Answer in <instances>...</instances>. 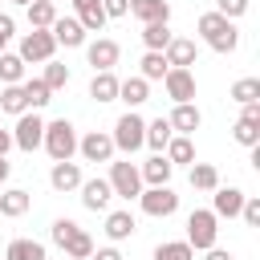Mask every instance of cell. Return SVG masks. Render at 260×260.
<instances>
[{
	"instance_id": "cell-6",
	"label": "cell",
	"mask_w": 260,
	"mask_h": 260,
	"mask_svg": "<svg viewBox=\"0 0 260 260\" xmlns=\"http://www.w3.org/2000/svg\"><path fill=\"white\" fill-rule=\"evenodd\" d=\"M41 138H45V118L37 114V110H24V114H16V130H12V146H20V150H37L41 146Z\"/></svg>"
},
{
	"instance_id": "cell-47",
	"label": "cell",
	"mask_w": 260,
	"mask_h": 260,
	"mask_svg": "<svg viewBox=\"0 0 260 260\" xmlns=\"http://www.w3.org/2000/svg\"><path fill=\"white\" fill-rule=\"evenodd\" d=\"M8 146H12V134H8V130H0V154H8Z\"/></svg>"
},
{
	"instance_id": "cell-29",
	"label": "cell",
	"mask_w": 260,
	"mask_h": 260,
	"mask_svg": "<svg viewBox=\"0 0 260 260\" xmlns=\"http://www.w3.org/2000/svg\"><path fill=\"white\" fill-rule=\"evenodd\" d=\"M20 89H24V102H28V110H41V106H49V102H53V89H49L41 77H28V81H20Z\"/></svg>"
},
{
	"instance_id": "cell-34",
	"label": "cell",
	"mask_w": 260,
	"mask_h": 260,
	"mask_svg": "<svg viewBox=\"0 0 260 260\" xmlns=\"http://www.w3.org/2000/svg\"><path fill=\"white\" fill-rule=\"evenodd\" d=\"M154 260H195V248L187 240H167L154 248Z\"/></svg>"
},
{
	"instance_id": "cell-19",
	"label": "cell",
	"mask_w": 260,
	"mask_h": 260,
	"mask_svg": "<svg viewBox=\"0 0 260 260\" xmlns=\"http://www.w3.org/2000/svg\"><path fill=\"white\" fill-rule=\"evenodd\" d=\"M167 162L171 167H191L195 162V142H191V134H171V142H167Z\"/></svg>"
},
{
	"instance_id": "cell-31",
	"label": "cell",
	"mask_w": 260,
	"mask_h": 260,
	"mask_svg": "<svg viewBox=\"0 0 260 260\" xmlns=\"http://www.w3.org/2000/svg\"><path fill=\"white\" fill-rule=\"evenodd\" d=\"M191 187L195 191H215L219 187V171L211 162H191Z\"/></svg>"
},
{
	"instance_id": "cell-45",
	"label": "cell",
	"mask_w": 260,
	"mask_h": 260,
	"mask_svg": "<svg viewBox=\"0 0 260 260\" xmlns=\"http://www.w3.org/2000/svg\"><path fill=\"white\" fill-rule=\"evenodd\" d=\"M89 260H122V252H118V248H93Z\"/></svg>"
},
{
	"instance_id": "cell-8",
	"label": "cell",
	"mask_w": 260,
	"mask_h": 260,
	"mask_svg": "<svg viewBox=\"0 0 260 260\" xmlns=\"http://www.w3.org/2000/svg\"><path fill=\"white\" fill-rule=\"evenodd\" d=\"M110 191L118 195V199H138V191H142V175H138V167L134 162H110Z\"/></svg>"
},
{
	"instance_id": "cell-37",
	"label": "cell",
	"mask_w": 260,
	"mask_h": 260,
	"mask_svg": "<svg viewBox=\"0 0 260 260\" xmlns=\"http://www.w3.org/2000/svg\"><path fill=\"white\" fill-rule=\"evenodd\" d=\"M20 77H24V61L16 53H0V81L4 85H16Z\"/></svg>"
},
{
	"instance_id": "cell-1",
	"label": "cell",
	"mask_w": 260,
	"mask_h": 260,
	"mask_svg": "<svg viewBox=\"0 0 260 260\" xmlns=\"http://www.w3.org/2000/svg\"><path fill=\"white\" fill-rule=\"evenodd\" d=\"M199 37H203L215 53H236V45H240L236 20H228V16H219V12H203V16H199Z\"/></svg>"
},
{
	"instance_id": "cell-9",
	"label": "cell",
	"mask_w": 260,
	"mask_h": 260,
	"mask_svg": "<svg viewBox=\"0 0 260 260\" xmlns=\"http://www.w3.org/2000/svg\"><path fill=\"white\" fill-rule=\"evenodd\" d=\"M77 150L85 162H110L114 158V138L106 130H89L85 138H77Z\"/></svg>"
},
{
	"instance_id": "cell-36",
	"label": "cell",
	"mask_w": 260,
	"mask_h": 260,
	"mask_svg": "<svg viewBox=\"0 0 260 260\" xmlns=\"http://www.w3.org/2000/svg\"><path fill=\"white\" fill-rule=\"evenodd\" d=\"M232 138L240 142V146H260V122H248V118H236V126H232Z\"/></svg>"
},
{
	"instance_id": "cell-23",
	"label": "cell",
	"mask_w": 260,
	"mask_h": 260,
	"mask_svg": "<svg viewBox=\"0 0 260 260\" xmlns=\"http://www.w3.org/2000/svg\"><path fill=\"white\" fill-rule=\"evenodd\" d=\"M134 228H138V223H134L130 207H122V211H110V215H106V236H110L114 244H118V240H130V236H134Z\"/></svg>"
},
{
	"instance_id": "cell-14",
	"label": "cell",
	"mask_w": 260,
	"mask_h": 260,
	"mask_svg": "<svg viewBox=\"0 0 260 260\" xmlns=\"http://www.w3.org/2000/svg\"><path fill=\"white\" fill-rule=\"evenodd\" d=\"M49 187H53V191H61V195L77 191V187H81V167H77L73 158L53 162V171H49Z\"/></svg>"
},
{
	"instance_id": "cell-28",
	"label": "cell",
	"mask_w": 260,
	"mask_h": 260,
	"mask_svg": "<svg viewBox=\"0 0 260 260\" xmlns=\"http://www.w3.org/2000/svg\"><path fill=\"white\" fill-rule=\"evenodd\" d=\"M61 252H65V256H73V260H89V252H93L89 232H85V228H73V232H69V240L61 244Z\"/></svg>"
},
{
	"instance_id": "cell-46",
	"label": "cell",
	"mask_w": 260,
	"mask_h": 260,
	"mask_svg": "<svg viewBox=\"0 0 260 260\" xmlns=\"http://www.w3.org/2000/svg\"><path fill=\"white\" fill-rule=\"evenodd\" d=\"M203 260H232V252H223V248H207Z\"/></svg>"
},
{
	"instance_id": "cell-43",
	"label": "cell",
	"mask_w": 260,
	"mask_h": 260,
	"mask_svg": "<svg viewBox=\"0 0 260 260\" xmlns=\"http://www.w3.org/2000/svg\"><path fill=\"white\" fill-rule=\"evenodd\" d=\"M12 32H16V20H12L8 12H0V53H4V45L12 41Z\"/></svg>"
},
{
	"instance_id": "cell-10",
	"label": "cell",
	"mask_w": 260,
	"mask_h": 260,
	"mask_svg": "<svg viewBox=\"0 0 260 260\" xmlns=\"http://www.w3.org/2000/svg\"><path fill=\"white\" fill-rule=\"evenodd\" d=\"M49 32H53V41L65 45V49H81V45H85V28H81L77 16H57V20L49 24Z\"/></svg>"
},
{
	"instance_id": "cell-44",
	"label": "cell",
	"mask_w": 260,
	"mask_h": 260,
	"mask_svg": "<svg viewBox=\"0 0 260 260\" xmlns=\"http://www.w3.org/2000/svg\"><path fill=\"white\" fill-rule=\"evenodd\" d=\"M102 8H106V16H126L130 0H102Z\"/></svg>"
},
{
	"instance_id": "cell-30",
	"label": "cell",
	"mask_w": 260,
	"mask_h": 260,
	"mask_svg": "<svg viewBox=\"0 0 260 260\" xmlns=\"http://www.w3.org/2000/svg\"><path fill=\"white\" fill-rule=\"evenodd\" d=\"M24 8H28V24H32V28H49V24L57 20V4H53V0H28Z\"/></svg>"
},
{
	"instance_id": "cell-3",
	"label": "cell",
	"mask_w": 260,
	"mask_h": 260,
	"mask_svg": "<svg viewBox=\"0 0 260 260\" xmlns=\"http://www.w3.org/2000/svg\"><path fill=\"white\" fill-rule=\"evenodd\" d=\"M114 150H126V154H134L142 142H146V122L134 114V110H126L118 122H114Z\"/></svg>"
},
{
	"instance_id": "cell-16",
	"label": "cell",
	"mask_w": 260,
	"mask_h": 260,
	"mask_svg": "<svg viewBox=\"0 0 260 260\" xmlns=\"http://www.w3.org/2000/svg\"><path fill=\"white\" fill-rule=\"evenodd\" d=\"M81 203L89 207V211H106L110 207V199H114V191H110V183L106 179H81Z\"/></svg>"
},
{
	"instance_id": "cell-35",
	"label": "cell",
	"mask_w": 260,
	"mask_h": 260,
	"mask_svg": "<svg viewBox=\"0 0 260 260\" xmlns=\"http://www.w3.org/2000/svg\"><path fill=\"white\" fill-rule=\"evenodd\" d=\"M0 110H4V114H24V110H28V102H24V89H20V81H16V85H4V89H0Z\"/></svg>"
},
{
	"instance_id": "cell-7",
	"label": "cell",
	"mask_w": 260,
	"mask_h": 260,
	"mask_svg": "<svg viewBox=\"0 0 260 260\" xmlns=\"http://www.w3.org/2000/svg\"><path fill=\"white\" fill-rule=\"evenodd\" d=\"M53 53H57V41H53V32L49 28H32V32H24V41H20V61L28 65V61H53Z\"/></svg>"
},
{
	"instance_id": "cell-5",
	"label": "cell",
	"mask_w": 260,
	"mask_h": 260,
	"mask_svg": "<svg viewBox=\"0 0 260 260\" xmlns=\"http://www.w3.org/2000/svg\"><path fill=\"white\" fill-rule=\"evenodd\" d=\"M138 207H142L146 215H154V219H167V215L179 211V195L171 191V183H162V187H142V191H138Z\"/></svg>"
},
{
	"instance_id": "cell-48",
	"label": "cell",
	"mask_w": 260,
	"mask_h": 260,
	"mask_svg": "<svg viewBox=\"0 0 260 260\" xmlns=\"http://www.w3.org/2000/svg\"><path fill=\"white\" fill-rule=\"evenodd\" d=\"M8 175H12V167H8V162H4V154H0V183H4Z\"/></svg>"
},
{
	"instance_id": "cell-20",
	"label": "cell",
	"mask_w": 260,
	"mask_h": 260,
	"mask_svg": "<svg viewBox=\"0 0 260 260\" xmlns=\"http://www.w3.org/2000/svg\"><path fill=\"white\" fill-rule=\"evenodd\" d=\"M130 12H134L142 24H158V20L167 24V20H171V4H167V0H130Z\"/></svg>"
},
{
	"instance_id": "cell-39",
	"label": "cell",
	"mask_w": 260,
	"mask_h": 260,
	"mask_svg": "<svg viewBox=\"0 0 260 260\" xmlns=\"http://www.w3.org/2000/svg\"><path fill=\"white\" fill-rule=\"evenodd\" d=\"M41 81H45L49 89H61V85H69V69H65L61 61H45V73H41Z\"/></svg>"
},
{
	"instance_id": "cell-4",
	"label": "cell",
	"mask_w": 260,
	"mask_h": 260,
	"mask_svg": "<svg viewBox=\"0 0 260 260\" xmlns=\"http://www.w3.org/2000/svg\"><path fill=\"white\" fill-rule=\"evenodd\" d=\"M219 219H215V211H191L187 215V244L195 248V252H207V248H215V236H219V228H215Z\"/></svg>"
},
{
	"instance_id": "cell-13",
	"label": "cell",
	"mask_w": 260,
	"mask_h": 260,
	"mask_svg": "<svg viewBox=\"0 0 260 260\" xmlns=\"http://www.w3.org/2000/svg\"><path fill=\"white\" fill-rule=\"evenodd\" d=\"M162 57H167V65H171V69H191V65H195V57H199V49H195V41H191V37H171V45L162 49Z\"/></svg>"
},
{
	"instance_id": "cell-2",
	"label": "cell",
	"mask_w": 260,
	"mask_h": 260,
	"mask_svg": "<svg viewBox=\"0 0 260 260\" xmlns=\"http://www.w3.org/2000/svg\"><path fill=\"white\" fill-rule=\"evenodd\" d=\"M41 146L49 150V158H53V162L73 158V154H77V130H73V122H69V118L45 122V138H41Z\"/></svg>"
},
{
	"instance_id": "cell-49",
	"label": "cell",
	"mask_w": 260,
	"mask_h": 260,
	"mask_svg": "<svg viewBox=\"0 0 260 260\" xmlns=\"http://www.w3.org/2000/svg\"><path fill=\"white\" fill-rule=\"evenodd\" d=\"M12 4H28V0H12Z\"/></svg>"
},
{
	"instance_id": "cell-33",
	"label": "cell",
	"mask_w": 260,
	"mask_h": 260,
	"mask_svg": "<svg viewBox=\"0 0 260 260\" xmlns=\"http://www.w3.org/2000/svg\"><path fill=\"white\" fill-rule=\"evenodd\" d=\"M138 65H142V73H138V77H146V81H162V73L171 69V65H167V57H162V53H154V49H146Z\"/></svg>"
},
{
	"instance_id": "cell-24",
	"label": "cell",
	"mask_w": 260,
	"mask_h": 260,
	"mask_svg": "<svg viewBox=\"0 0 260 260\" xmlns=\"http://www.w3.org/2000/svg\"><path fill=\"white\" fill-rule=\"evenodd\" d=\"M89 98H93V102H114V98H118V77H114V69H98V73H93Z\"/></svg>"
},
{
	"instance_id": "cell-38",
	"label": "cell",
	"mask_w": 260,
	"mask_h": 260,
	"mask_svg": "<svg viewBox=\"0 0 260 260\" xmlns=\"http://www.w3.org/2000/svg\"><path fill=\"white\" fill-rule=\"evenodd\" d=\"M232 102H260V77H240L236 85H232Z\"/></svg>"
},
{
	"instance_id": "cell-18",
	"label": "cell",
	"mask_w": 260,
	"mask_h": 260,
	"mask_svg": "<svg viewBox=\"0 0 260 260\" xmlns=\"http://www.w3.org/2000/svg\"><path fill=\"white\" fill-rule=\"evenodd\" d=\"M73 16L81 20L85 32H102V24L110 20L106 8H102V0H73Z\"/></svg>"
},
{
	"instance_id": "cell-32",
	"label": "cell",
	"mask_w": 260,
	"mask_h": 260,
	"mask_svg": "<svg viewBox=\"0 0 260 260\" xmlns=\"http://www.w3.org/2000/svg\"><path fill=\"white\" fill-rule=\"evenodd\" d=\"M171 37H175V32H171L162 20H158V24H142V45L154 49V53H162V49L171 45Z\"/></svg>"
},
{
	"instance_id": "cell-17",
	"label": "cell",
	"mask_w": 260,
	"mask_h": 260,
	"mask_svg": "<svg viewBox=\"0 0 260 260\" xmlns=\"http://www.w3.org/2000/svg\"><path fill=\"white\" fill-rule=\"evenodd\" d=\"M240 207H244V191L240 187H215V199H211L215 219H232V215H240Z\"/></svg>"
},
{
	"instance_id": "cell-40",
	"label": "cell",
	"mask_w": 260,
	"mask_h": 260,
	"mask_svg": "<svg viewBox=\"0 0 260 260\" xmlns=\"http://www.w3.org/2000/svg\"><path fill=\"white\" fill-rule=\"evenodd\" d=\"M215 12H219V16H228V20H236V16H244V12H248V0H215Z\"/></svg>"
},
{
	"instance_id": "cell-15",
	"label": "cell",
	"mask_w": 260,
	"mask_h": 260,
	"mask_svg": "<svg viewBox=\"0 0 260 260\" xmlns=\"http://www.w3.org/2000/svg\"><path fill=\"white\" fill-rule=\"evenodd\" d=\"M171 130L175 134H195L199 130V122H203V114H199V106L195 102H175V110H171Z\"/></svg>"
},
{
	"instance_id": "cell-42",
	"label": "cell",
	"mask_w": 260,
	"mask_h": 260,
	"mask_svg": "<svg viewBox=\"0 0 260 260\" xmlns=\"http://www.w3.org/2000/svg\"><path fill=\"white\" fill-rule=\"evenodd\" d=\"M73 228H77L73 219H53V228H49V236H53V244L61 248V244L69 240V232H73Z\"/></svg>"
},
{
	"instance_id": "cell-11",
	"label": "cell",
	"mask_w": 260,
	"mask_h": 260,
	"mask_svg": "<svg viewBox=\"0 0 260 260\" xmlns=\"http://www.w3.org/2000/svg\"><path fill=\"white\" fill-rule=\"evenodd\" d=\"M85 57H89V65H93V73H98V69H114V65H118V57H122V49H118V41L98 37V41H89V45H85Z\"/></svg>"
},
{
	"instance_id": "cell-41",
	"label": "cell",
	"mask_w": 260,
	"mask_h": 260,
	"mask_svg": "<svg viewBox=\"0 0 260 260\" xmlns=\"http://www.w3.org/2000/svg\"><path fill=\"white\" fill-rule=\"evenodd\" d=\"M240 215H244V223H248V228H260V199H248V195H244Z\"/></svg>"
},
{
	"instance_id": "cell-50",
	"label": "cell",
	"mask_w": 260,
	"mask_h": 260,
	"mask_svg": "<svg viewBox=\"0 0 260 260\" xmlns=\"http://www.w3.org/2000/svg\"><path fill=\"white\" fill-rule=\"evenodd\" d=\"M0 114H4V110H0Z\"/></svg>"
},
{
	"instance_id": "cell-21",
	"label": "cell",
	"mask_w": 260,
	"mask_h": 260,
	"mask_svg": "<svg viewBox=\"0 0 260 260\" xmlns=\"http://www.w3.org/2000/svg\"><path fill=\"white\" fill-rule=\"evenodd\" d=\"M171 162H167V154H154V158H146L142 167H138V175H142V183L146 187H162V183H171Z\"/></svg>"
},
{
	"instance_id": "cell-22",
	"label": "cell",
	"mask_w": 260,
	"mask_h": 260,
	"mask_svg": "<svg viewBox=\"0 0 260 260\" xmlns=\"http://www.w3.org/2000/svg\"><path fill=\"white\" fill-rule=\"evenodd\" d=\"M118 98H122L130 110H138V106L150 98V81H146V77H126V81H118Z\"/></svg>"
},
{
	"instance_id": "cell-12",
	"label": "cell",
	"mask_w": 260,
	"mask_h": 260,
	"mask_svg": "<svg viewBox=\"0 0 260 260\" xmlns=\"http://www.w3.org/2000/svg\"><path fill=\"white\" fill-rule=\"evenodd\" d=\"M162 85H167V98L171 102H191L195 98V73L191 69H167L162 73Z\"/></svg>"
},
{
	"instance_id": "cell-25",
	"label": "cell",
	"mask_w": 260,
	"mask_h": 260,
	"mask_svg": "<svg viewBox=\"0 0 260 260\" xmlns=\"http://www.w3.org/2000/svg\"><path fill=\"white\" fill-rule=\"evenodd\" d=\"M28 203H32V195H28L24 187H12V191H4V195H0V215L20 219V215L28 211Z\"/></svg>"
},
{
	"instance_id": "cell-26",
	"label": "cell",
	"mask_w": 260,
	"mask_h": 260,
	"mask_svg": "<svg viewBox=\"0 0 260 260\" xmlns=\"http://www.w3.org/2000/svg\"><path fill=\"white\" fill-rule=\"evenodd\" d=\"M4 260H45V244H41V240L20 236V240H12V244H8Z\"/></svg>"
},
{
	"instance_id": "cell-27",
	"label": "cell",
	"mask_w": 260,
	"mask_h": 260,
	"mask_svg": "<svg viewBox=\"0 0 260 260\" xmlns=\"http://www.w3.org/2000/svg\"><path fill=\"white\" fill-rule=\"evenodd\" d=\"M171 134H175L171 122H167V118H154V122H146V142H142V146H150L154 154H162L167 142H171Z\"/></svg>"
}]
</instances>
